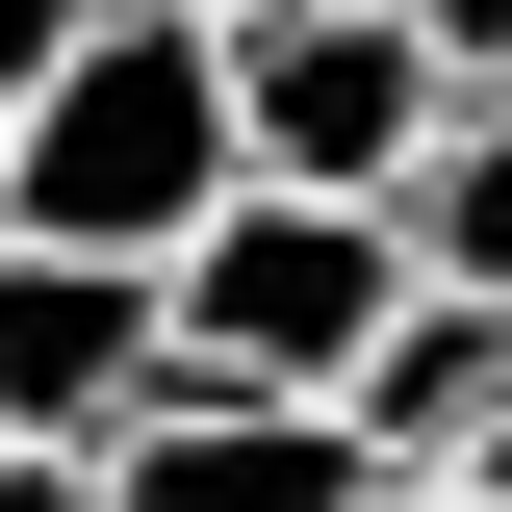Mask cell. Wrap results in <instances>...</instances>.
Instances as JSON below:
<instances>
[{
  "label": "cell",
  "instance_id": "obj_1",
  "mask_svg": "<svg viewBox=\"0 0 512 512\" xmlns=\"http://www.w3.org/2000/svg\"><path fill=\"white\" fill-rule=\"evenodd\" d=\"M231 26L205 0H103L26 103H0V231H77V256H180L231 205Z\"/></svg>",
  "mask_w": 512,
  "mask_h": 512
},
{
  "label": "cell",
  "instance_id": "obj_2",
  "mask_svg": "<svg viewBox=\"0 0 512 512\" xmlns=\"http://www.w3.org/2000/svg\"><path fill=\"white\" fill-rule=\"evenodd\" d=\"M410 282H436V256H410V205H333V180H231V205L180 231V384H359Z\"/></svg>",
  "mask_w": 512,
  "mask_h": 512
},
{
  "label": "cell",
  "instance_id": "obj_3",
  "mask_svg": "<svg viewBox=\"0 0 512 512\" xmlns=\"http://www.w3.org/2000/svg\"><path fill=\"white\" fill-rule=\"evenodd\" d=\"M461 128V52L410 0H231V154L333 205H410V154Z\"/></svg>",
  "mask_w": 512,
  "mask_h": 512
},
{
  "label": "cell",
  "instance_id": "obj_4",
  "mask_svg": "<svg viewBox=\"0 0 512 512\" xmlns=\"http://www.w3.org/2000/svg\"><path fill=\"white\" fill-rule=\"evenodd\" d=\"M154 384H180V256L0 231V436H128Z\"/></svg>",
  "mask_w": 512,
  "mask_h": 512
},
{
  "label": "cell",
  "instance_id": "obj_5",
  "mask_svg": "<svg viewBox=\"0 0 512 512\" xmlns=\"http://www.w3.org/2000/svg\"><path fill=\"white\" fill-rule=\"evenodd\" d=\"M103 512H384V436L333 384H154L103 436Z\"/></svg>",
  "mask_w": 512,
  "mask_h": 512
},
{
  "label": "cell",
  "instance_id": "obj_6",
  "mask_svg": "<svg viewBox=\"0 0 512 512\" xmlns=\"http://www.w3.org/2000/svg\"><path fill=\"white\" fill-rule=\"evenodd\" d=\"M333 410H359L410 487H436V461H487V410H512V308H487V282H410V308H384V359L333 384Z\"/></svg>",
  "mask_w": 512,
  "mask_h": 512
},
{
  "label": "cell",
  "instance_id": "obj_7",
  "mask_svg": "<svg viewBox=\"0 0 512 512\" xmlns=\"http://www.w3.org/2000/svg\"><path fill=\"white\" fill-rule=\"evenodd\" d=\"M410 256H436V282H487V308H512V77H461V128H436V154H410Z\"/></svg>",
  "mask_w": 512,
  "mask_h": 512
},
{
  "label": "cell",
  "instance_id": "obj_8",
  "mask_svg": "<svg viewBox=\"0 0 512 512\" xmlns=\"http://www.w3.org/2000/svg\"><path fill=\"white\" fill-rule=\"evenodd\" d=\"M77 26H103V0H0V103H26V77H52Z\"/></svg>",
  "mask_w": 512,
  "mask_h": 512
},
{
  "label": "cell",
  "instance_id": "obj_9",
  "mask_svg": "<svg viewBox=\"0 0 512 512\" xmlns=\"http://www.w3.org/2000/svg\"><path fill=\"white\" fill-rule=\"evenodd\" d=\"M410 26H436V52H461V77H512V0H410Z\"/></svg>",
  "mask_w": 512,
  "mask_h": 512
},
{
  "label": "cell",
  "instance_id": "obj_10",
  "mask_svg": "<svg viewBox=\"0 0 512 512\" xmlns=\"http://www.w3.org/2000/svg\"><path fill=\"white\" fill-rule=\"evenodd\" d=\"M384 512H487V487H461V461H436V487H410V461H384Z\"/></svg>",
  "mask_w": 512,
  "mask_h": 512
},
{
  "label": "cell",
  "instance_id": "obj_11",
  "mask_svg": "<svg viewBox=\"0 0 512 512\" xmlns=\"http://www.w3.org/2000/svg\"><path fill=\"white\" fill-rule=\"evenodd\" d=\"M205 26H231V0H205Z\"/></svg>",
  "mask_w": 512,
  "mask_h": 512
}]
</instances>
